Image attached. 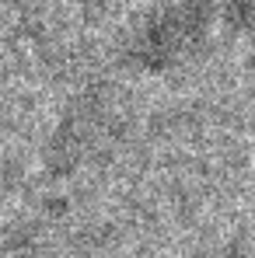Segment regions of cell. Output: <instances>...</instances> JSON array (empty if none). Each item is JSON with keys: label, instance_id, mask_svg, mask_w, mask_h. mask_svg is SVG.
I'll return each instance as SVG.
<instances>
[{"label": "cell", "instance_id": "cell-1", "mask_svg": "<svg viewBox=\"0 0 255 258\" xmlns=\"http://www.w3.org/2000/svg\"><path fill=\"white\" fill-rule=\"evenodd\" d=\"M196 258H255V244H248V241H231L224 248H210V251H203V255H196Z\"/></svg>", "mask_w": 255, "mask_h": 258}]
</instances>
